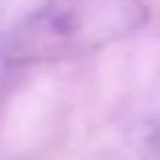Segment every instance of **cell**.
<instances>
[{
  "label": "cell",
  "mask_w": 160,
  "mask_h": 160,
  "mask_svg": "<svg viewBox=\"0 0 160 160\" xmlns=\"http://www.w3.org/2000/svg\"><path fill=\"white\" fill-rule=\"evenodd\" d=\"M145 21L142 0H48L3 33L0 53L9 65L71 59L139 33Z\"/></svg>",
  "instance_id": "6da1fadb"
},
{
  "label": "cell",
  "mask_w": 160,
  "mask_h": 160,
  "mask_svg": "<svg viewBox=\"0 0 160 160\" xmlns=\"http://www.w3.org/2000/svg\"><path fill=\"white\" fill-rule=\"evenodd\" d=\"M154 148H157V154H160V128H157V133H154Z\"/></svg>",
  "instance_id": "7a4b0ae2"
}]
</instances>
